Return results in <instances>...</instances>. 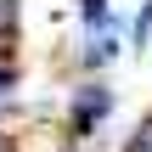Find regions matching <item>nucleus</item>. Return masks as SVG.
Segmentation results:
<instances>
[{"label": "nucleus", "instance_id": "f257e3e1", "mask_svg": "<svg viewBox=\"0 0 152 152\" xmlns=\"http://www.w3.org/2000/svg\"><path fill=\"white\" fill-rule=\"evenodd\" d=\"M73 107H79V113H73L79 124H102V118H107V107H113V96L96 85V90H79V102H73Z\"/></svg>", "mask_w": 152, "mask_h": 152}, {"label": "nucleus", "instance_id": "f03ea898", "mask_svg": "<svg viewBox=\"0 0 152 152\" xmlns=\"http://www.w3.org/2000/svg\"><path fill=\"white\" fill-rule=\"evenodd\" d=\"M130 147H135V152H152V118L135 124V141H130Z\"/></svg>", "mask_w": 152, "mask_h": 152}, {"label": "nucleus", "instance_id": "7ed1b4c3", "mask_svg": "<svg viewBox=\"0 0 152 152\" xmlns=\"http://www.w3.org/2000/svg\"><path fill=\"white\" fill-rule=\"evenodd\" d=\"M85 23H96V28L107 23V17H102V0H85Z\"/></svg>", "mask_w": 152, "mask_h": 152}, {"label": "nucleus", "instance_id": "20e7f679", "mask_svg": "<svg viewBox=\"0 0 152 152\" xmlns=\"http://www.w3.org/2000/svg\"><path fill=\"white\" fill-rule=\"evenodd\" d=\"M17 23V0H0V28H11Z\"/></svg>", "mask_w": 152, "mask_h": 152}, {"label": "nucleus", "instance_id": "39448f33", "mask_svg": "<svg viewBox=\"0 0 152 152\" xmlns=\"http://www.w3.org/2000/svg\"><path fill=\"white\" fill-rule=\"evenodd\" d=\"M0 152H11V141H6V135H0Z\"/></svg>", "mask_w": 152, "mask_h": 152}, {"label": "nucleus", "instance_id": "423d86ee", "mask_svg": "<svg viewBox=\"0 0 152 152\" xmlns=\"http://www.w3.org/2000/svg\"><path fill=\"white\" fill-rule=\"evenodd\" d=\"M0 96H6V85H0Z\"/></svg>", "mask_w": 152, "mask_h": 152}]
</instances>
